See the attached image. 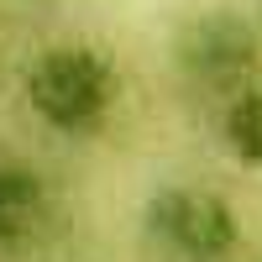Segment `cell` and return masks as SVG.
<instances>
[{
  "label": "cell",
  "mask_w": 262,
  "mask_h": 262,
  "mask_svg": "<svg viewBox=\"0 0 262 262\" xmlns=\"http://www.w3.org/2000/svg\"><path fill=\"white\" fill-rule=\"evenodd\" d=\"M21 90H27L32 116L48 131H58V137H95L116 116L121 74L90 42H58V48H42L32 58Z\"/></svg>",
  "instance_id": "cell-1"
},
{
  "label": "cell",
  "mask_w": 262,
  "mask_h": 262,
  "mask_svg": "<svg viewBox=\"0 0 262 262\" xmlns=\"http://www.w3.org/2000/svg\"><path fill=\"white\" fill-rule=\"evenodd\" d=\"M147 231L179 262H221L242 247L236 210L215 189H189V184L158 189L147 200Z\"/></svg>",
  "instance_id": "cell-2"
},
{
  "label": "cell",
  "mask_w": 262,
  "mask_h": 262,
  "mask_svg": "<svg viewBox=\"0 0 262 262\" xmlns=\"http://www.w3.org/2000/svg\"><path fill=\"white\" fill-rule=\"evenodd\" d=\"M53 194L42 184V173L21 163H0V257H11L48 226Z\"/></svg>",
  "instance_id": "cell-4"
},
{
  "label": "cell",
  "mask_w": 262,
  "mask_h": 262,
  "mask_svg": "<svg viewBox=\"0 0 262 262\" xmlns=\"http://www.w3.org/2000/svg\"><path fill=\"white\" fill-rule=\"evenodd\" d=\"M221 131H226V147H231L236 163L262 168V79L257 84H242V90L231 95Z\"/></svg>",
  "instance_id": "cell-5"
},
{
  "label": "cell",
  "mask_w": 262,
  "mask_h": 262,
  "mask_svg": "<svg viewBox=\"0 0 262 262\" xmlns=\"http://www.w3.org/2000/svg\"><path fill=\"white\" fill-rule=\"evenodd\" d=\"M179 63L194 84H210V90H242L247 69L257 63V37L247 21H236L226 11H210L200 21H189L179 32Z\"/></svg>",
  "instance_id": "cell-3"
}]
</instances>
